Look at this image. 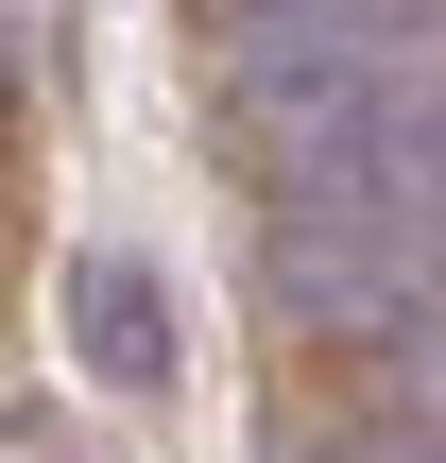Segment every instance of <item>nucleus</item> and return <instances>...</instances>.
I'll return each instance as SVG.
<instances>
[{"instance_id":"1","label":"nucleus","mask_w":446,"mask_h":463,"mask_svg":"<svg viewBox=\"0 0 446 463\" xmlns=\"http://www.w3.org/2000/svg\"><path fill=\"white\" fill-rule=\"evenodd\" d=\"M223 120L275 206L446 241V0H223Z\"/></svg>"},{"instance_id":"2","label":"nucleus","mask_w":446,"mask_h":463,"mask_svg":"<svg viewBox=\"0 0 446 463\" xmlns=\"http://www.w3.org/2000/svg\"><path fill=\"white\" fill-rule=\"evenodd\" d=\"M430 292H446V241H395V223H309V206H275V309H292V326H327V344H395Z\"/></svg>"},{"instance_id":"3","label":"nucleus","mask_w":446,"mask_h":463,"mask_svg":"<svg viewBox=\"0 0 446 463\" xmlns=\"http://www.w3.org/2000/svg\"><path fill=\"white\" fill-rule=\"evenodd\" d=\"M69 326H86V361H103L120 395L172 378V326H155V275H138V258H86V275H69Z\"/></svg>"},{"instance_id":"4","label":"nucleus","mask_w":446,"mask_h":463,"mask_svg":"<svg viewBox=\"0 0 446 463\" xmlns=\"http://www.w3.org/2000/svg\"><path fill=\"white\" fill-rule=\"evenodd\" d=\"M378 361H395V395H413V412H446V292L395 326V344H378Z\"/></svg>"},{"instance_id":"5","label":"nucleus","mask_w":446,"mask_h":463,"mask_svg":"<svg viewBox=\"0 0 446 463\" xmlns=\"http://www.w3.org/2000/svg\"><path fill=\"white\" fill-rule=\"evenodd\" d=\"M344 463H446V412H413V395H395L378 430H344Z\"/></svg>"}]
</instances>
